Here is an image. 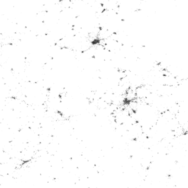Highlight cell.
Returning <instances> with one entry per match:
<instances>
[{
  "label": "cell",
  "mask_w": 188,
  "mask_h": 188,
  "mask_svg": "<svg viewBox=\"0 0 188 188\" xmlns=\"http://www.w3.org/2000/svg\"><path fill=\"white\" fill-rule=\"evenodd\" d=\"M113 35H117L118 33H117V32H113Z\"/></svg>",
  "instance_id": "1"
},
{
  "label": "cell",
  "mask_w": 188,
  "mask_h": 188,
  "mask_svg": "<svg viewBox=\"0 0 188 188\" xmlns=\"http://www.w3.org/2000/svg\"><path fill=\"white\" fill-rule=\"evenodd\" d=\"M125 19H124V18H122V19H121V22H125Z\"/></svg>",
  "instance_id": "2"
}]
</instances>
